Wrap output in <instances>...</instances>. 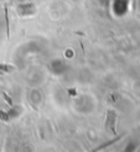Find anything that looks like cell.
Returning a JSON list of instances; mask_svg holds the SVG:
<instances>
[{
    "mask_svg": "<svg viewBox=\"0 0 140 152\" xmlns=\"http://www.w3.org/2000/svg\"><path fill=\"white\" fill-rule=\"evenodd\" d=\"M115 119L116 114L114 110H108L107 111V120H105V129L107 131H112L113 134H116L115 130Z\"/></svg>",
    "mask_w": 140,
    "mask_h": 152,
    "instance_id": "cell-1",
    "label": "cell"
},
{
    "mask_svg": "<svg viewBox=\"0 0 140 152\" xmlns=\"http://www.w3.org/2000/svg\"><path fill=\"white\" fill-rule=\"evenodd\" d=\"M123 137V135H120V136H116L115 139H113V140H111V141H108V142H105V143H103L102 146H98L97 148H94V150H92L91 152H98V151H102L103 148H105V147H108V146H111V145H113V143H115L118 140H120Z\"/></svg>",
    "mask_w": 140,
    "mask_h": 152,
    "instance_id": "cell-2",
    "label": "cell"
}]
</instances>
